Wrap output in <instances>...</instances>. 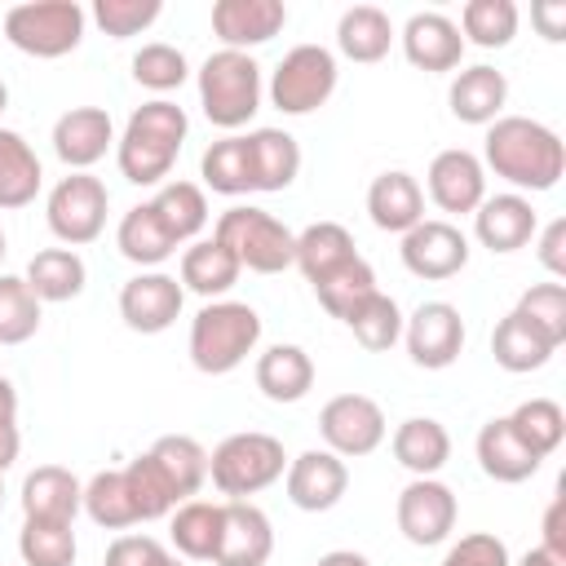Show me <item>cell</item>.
I'll use <instances>...</instances> for the list:
<instances>
[{
  "instance_id": "61",
  "label": "cell",
  "mask_w": 566,
  "mask_h": 566,
  "mask_svg": "<svg viewBox=\"0 0 566 566\" xmlns=\"http://www.w3.org/2000/svg\"><path fill=\"white\" fill-rule=\"evenodd\" d=\"M4 252H9V239H4V230H0V261H4Z\"/></svg>"
},
{
  "instance_id": "56",
  "label": "cell",
  "mask_w": 566,
  "mask_h": 566,
  "mask_svg": "<svg viewBox=\"0 0 566 566\" xmlns=\"http://www.w3.org/2000/svg\"><path fill=\"white\" fill-rule=\"evenodd\" d=\"M18 451H22V433H18V424H0V478H4V469H13Z\"/></svg>"
},
{
  "instance_id": "13",
  "label": "cell",
  "mask_w": 566,
  "mask_h": 566,
  "mask_svg": "<svg viewBox=\"0 0 566 566\" xmlns=\"http://www.w3.org/2000/svg\"><path fill=\"white\" fill-rule=\"evenodd\" d=\"M402 265L416 274V279H429V283H442V279H455L464 265H469V239L455 221L447 217H424L420 226H411L402 234V248H398Z\"/></svg>"
},
{
  "instance_id": "47",
  "label": "cell",
  "mask_w": 566,
  "mask_h": 566,
  "mask_svg": "<svg viewBox=\"0 0 566 566\" xmlns=\"http://www.w3.org/2000/svg\"><path fill=\"white\" fill-rule=\"evenodd\" d=\"M40 332V301L22 274H0V345H22Z\"/></svg>"
},
{
  "instance_id": "43",
  "label": "cell",
  "mask_w": 566,
  "mask_h": 566,
  "mask_svg": "<svg viewBox=\"0 0 566 566\" xmlns=\"http://www.w3.org/2000/svg\"><path fill=\"white\" fill-rule=\"evenodd\" d=\"M84 513L102 526V531H128L137 526V509L124 482V469H102L84 482Z\"/></svg>"
},
{
  "instance_id": "54",
  "label": "cell",
  "mask_w": 566,
  "mask_h": 566,
  "mask_svg": "<svg viewBox=\"0 0 566 566\" xmlns=\"http://www.w3.org/2000/svg\"><path fill=\"white\" fill-rule=\"evenodd\" d=\"M539 548H548L553 557L566 562V495L557 491L544 509V535H539Z\"/></svg>"
},
{
  "instance_id": "42",
  "label": "cell",
  "mask_w": 566,
  "mask_h": 566,
  "mask_svg": "<svg viewBox=\"0 0 566 566\" xmlns=\"http://www.w3.org/2000/svg\"><path fill=\"white\" fill-rule=\"evenodd\" d=\"M504 420H509V429H513L539 460H548V455L562 447V438H566V411H562L553 398H526V402H517Z\"/></svg>"
},
{
  "instance_id": "34",
  "label": "cell",
  "mask_w": 566,
  "mask_h": 566,
  "mask_svg": "<svg viewBox=\"0 0 566 566\" xmlns=\"http://www.w3.org/2000/svg\"><path fill=\"white\" fill-rule=\"evenodd\" d=\"M27 287L35 292V301L44 305H62V301H75L88 283V270H84V256L75 248H44L27 261Z\"/></svg>"
},
{
  "instance_id": "44",
  "label": "cell",
  "mask_w": 566,
  "mask_h": 566,
  "mask_svg": "<svg viewBox=\"0 0 566 566\" xmlns=\"http://www.w3.org/2000/svg\"><path fill=\"white\" fill-rule=\"evenodd\" d=\"M18 553H22V566H75L80 544H75L71 522H27L22 517Z\"/></svg>"
},
{
  "instance_id": "58",
  "label": "cell",
  "mask_w": 566,
  "mask_h": 566,
  "mask_svg": "<svg viewBox=\"0 0 566 566\" xmlns=\"http://www.w3.org/2000/svg\"><path fill=\"white\" fill-rule=\"evenodd\" d=\"M314 566H371L363 553H354V548H332V553H323Z\"/></svg>"
},
{
  "instance_id": "45",
  "label": "cell",
  "mask_w": 566,
  "mask_h": 566,
  "mask_svg": "<svg viewBox=\"0 0 566 566\" xmlns=\"http://www.w3.org/2000/svg\"><path fill=\"white\" fill-rule=\"evenodd\" d=\"M371 292H376V270H371L363 256H349L340 270H332L327 279L314 283L318 305H323L332 318H340V323H345V314H349L363 296H371Z\"/></svg>"
},
{
  "instance_id": "51",
  "label": "cell",
  "mask_w": 566,
  "mask_h": 566,
  "mask_svg": "<svg viewBox=\"0 0 566 566\" xmlns=\"http://www.w3.org/2000/svg\"><path fill=\"white\" fill-rule=\"evenodd\" d=\"M438 566H513L509 557V544L491 531H473V535H460Z\"/></svg>"
},
{
  "instance_id": "15",
  "label": "cell",
  "mask_w": 566,
  "mask_h": 566,
  "mask_svg": "<svg viewBox=\"0 0 566 566\" xmlns=\"http://www.w3.org/2000/svg\"><path fill=\"white\" fill-rule=\"evenodd\" d=\"M283 491L301 513H327L345 500L349 491V469L340 455H332L327 447H310L301 455L287 460L283 469Z\"/></svg>"
},
{
  "instance_id": "40",
  "label": "cell",
  "mask_w": 566,
  "mask_h": 566,
  "mask_svg": "<svg viewBox=\"0 0 566 566\" xmlns=\"http://www.w3.org/2000/svg\"><path fill=\"white\" fill-rule=\"evenodd\" d=\"M199 177H203V186L212 195H226V199L248 195L252 190V172H248V142H243V133H230V137L212 142L203 150V159H199Z\"/></svg>"
},
{
  "instance_id": "48",
  "label": "cell",
  "mask_w": 566,
  "mask_h": 566,
  "mask_svg": "<svg viewBox=\"0 0 566 566\" xmlns=\"http://www.w3.org/2000/svg\"><path fill=\"white\" fill-rule=\"evenodd\" d=\"M133 80L142 88H150V93H172V88H181L190 80V62H186V53L177 44L155 40V44H142L133 53Z\"/></svg>"
},
{
  "instance_id": "7",
  "label": "cell",
  "mask_w": 566,
  "mask_h": 566,
  "mask_svg": "<svg viewBox=\"0 0 566 566\" xmlns=\"http://www.w3.org/2000/svg\"><path fill=\"white\" fill-rule=\"evenodd\" d=\"M84 22L88 13L75 0H27L4 13V40L27 57L53 62L80 49Z\"/></svg>"
},
{
  "instance_id": "19",
  "label": "cell",
  "mask_w": 566,
  "mask_h": 566,
  "mask_svg": "<svg viewBox=\"0 0 566 566\" xmlns=\"http://www.w3.org/2000/svg\"><path fill=\"white\" fill-rule=\"evenodd\" d=\"M287 27L283 0H217L212 4V35L221 49L252 53L256 44H270Z\"/></svg>"
},
{
  "instance_id": "16",
  "label": "cell",
  "mask_w": 566,
  "mask_h": 566,
  "mask_svg": "<svg viewBox=\"0 0 566 566\" xmlns=\"http://www.w3.org/2000/svg\"><path fill=\"white\" fill-rule=\"evenodd\" d=\"M53 155L71 168V172H88L93 164L106 159V150H115V124L102 106H71L53 119Z\"/></svg>"
},
{
  "instance_id": "22",
  "label": "cell",
  "mask_w": 566,
  "mask_h": 566,
  "mask_svg": "<svg viewBox=\"0 0 566 566\" xmlns=\"http://www.w3.org/2000/svg\"><path fill=\"white\" fill-rule=\"evenodd\" d=\"M84 509V482L62 464H35L22 478V517L27 522H75Z\"/></svg>"
},
{
  "instance_id": "50",
  "label": "cell",
  "mask_w": 566,
  "mask_h": 566,
  "mask_svg": "<svg viewBox=\"0 0 566 566\" xmlns=\"http://www.w3.org/2000/svg\"><path fill=\"white\" fill-rule=\"evenodd\" d=\"M164 13L159 0H93V22L111 35V40H133L146 27H155V18Z\"/></svg>"
},
{
  "instance_id": "20",
  "label": "cell",
  "mask_w": 566,
  "mask_h": 566,
  "mask_svg": "<svg viewBox=\"0 0 566 566\" xmlns=\"http://www.w3.org/2000/svg\"><path fill=\"white\" fill-rule=\"evenodd\" d=\"M535 230H539V217H535V208H531L526 195L504 190V195H486L473 208V234H478V243L486 252L509 256V252L526 248L535 239Z\"/></svg>"
},
{
  "instance_id": "57",
  "label": "cell",
  "mask_w": 566,
  "mask_h": 566,
  "mask_svg": "<svg viewBox=\"0 0 566 566\" xmlns=\"http://www.w3.org/2000/svg\"><path fill=\"white\" fill-rule=\"evenodd\" d=\"M0 424H18V389L9 376H0Z\"/></svg>"
},
{
  "instance_id": "59",
  "label": "cell",
  "mask_w": 566,
  "mask_h": 566,
  "mask_svg": "<svg viewBox=\"0 0 566 566\" xmlns=\"http://www.w3.org/2000/svg\"><path fill=\"white\" fill-rule=\"evenodd\" d=\"M517 566H566V562H562V557H553L548 548H539V544H535V548H526V553H522V562H517Z\"/></svg>"
},
{
  "instance_id": "49",
  "label": "cell",
  "mask_w": 566,
  "mask_h": 566,
  "mask_svg": "<svg viewBox=\"0 0 566 566\" xmlns=\"http://www.w3.org/2000/svg\"><path fill=\"white\" fill-rule=\"evenodd\" d=\"M124 482H128V495H133V509H137V522H155V517H168L177 509L172 491L164 486V478L155 473V464L146 460V451L137 460L124 464Z\"/></svg>"
},
{
  "instance_id": "36",
  "label": "cell",
  "mask_w": 566,
  "mask_h": 566,
  "mask_svg": "<svg viewBox=\"0 0 566 566\" xmlns=\"http://www.w3.org/2000/svg\"><path fill=\"white\" fill-rule=\"evenodd\" d=\"M168 539L186 562H212L221 544V504L186 500L168 513Z\"/></svg>"
},
{
  "instance_id": "6",
  "label": "cell",
  "mask_w": 566,
  "mask_h": 566,
  "mask_svg": "<svg viewBox=\"0 0 566 566\" xmlns=\"http://www.w3.org/2000/svg\"><path fill=\"white\" fill-rule=\"evenodd\" d=\"M212 239L226 243L239 270H252V274H283L292 270V256H296V234L274 212L252 208V203L226 208L212 226Z\"/></svg>"
},
{
  "instance_id": "9",
  "label": "cell",
  "mask_w": 566,
  "mask_h": 566,
  "mask_svg": "<svg viewBox=\"0 0 566 566\" xmlns=\"http://www.w3.org/2000/svg\"><path fill=\"white\" fill-rule=\"evenodd\" d=\"M106 208H111V195H106V181L93 177V172H66L49 199H44V221L53 230V239L62 248H84L93 239H102L106 230Z\"/></svg>"
},
{
  "instance_id": "2",
  "label": "cell",
  "mask_w": 566,
  "mask_h": 566,
  "mask_svg": "<svg viewBox=\"0 0 566 566\" xmlns=\"http://www.w3.org/2000/svg\"><path fill=\"white\" fill-rule=\"evenodd\" d=\"M190 133V119L177 102L168 97H155V102H142L124 133L115 137V164L124 172V181L133 186H164V177L172 172L177 155H181V142Z\"/></svg>"
},
{
  "instance_id": "8",
  "label": "cell",
  "mask_w": 566,
  "mask_h": 566,
  "mask_svg": "<svg viewBox=\"0 0 566 566\" xmlns=\"http://www.w3.org/2000/svg\"><path fill=\"white\" fill-rule=\"evenodd\" d=\"M340 66L336 53L323 44H296L279 57L274 75H270V102L283 115H310L318 106H327V97L336 93Z\"/></svg>"
},
{
  "instance_id": "23",
  "label": "cell",
  "mask_w": 566,
  "mask_h": 566,
  "mask_svg": "<svg viewBox=\"0 0 566 566\" xmlns=\"http://www.w3.org/2000/svg\"><path fill=\"white\" fill-rule=\"evenodd\" d=\"M504 102H509V80H504V71H495L486 62L460 66L455 80H451V88H447L451 115L460 124H478V128L495 124L504 115Z\"/></svg>"
},
{
  "instance_id": "1",
  "label": "cell",
  "mask_w": 566,
  "mask_h": 566,
  "mask_svg": "<svg viewBox=\"0 0 566 566\" xmlns=\"http://www.w3.org/2000/svg\"><path fill=\"white\" fill-rule=\"evenodd\" d=\"M482 168L513 186V195H544L566 172L562 137L531 115H500L482 137Z\"/></svg>"
},
{
  "instance_id": "17",
  "label": "cell",
  "mask_w": 566,
  "mask_h": 566,
  "mask_svg": "<svg viewBox=\"0 0 566 566\" xmlns=\"http://www.w3.org/2000/svg\"><path fill=\"white\" fill-rule=\"evenodd\" d=\"M424 186H429V199L451 212V217H464L473 212L482 199H486V168L473 150L464 146H451V150H438L429 159V172H424Z\"/></svg>"
},
{
  "instance_id": "10",
  "label": "cell",
  "mask_w": 566,
  "mask_h": 566,
  "mask_svg": "<svg viewBox=\"0 0 566 566\" xmlns=\"http://www.w3.org/2000/svg\"><path fill=\"white\" fill-rule=\"evenodd\" d=\"M318 433H323V447L332 455L358 460V455H371L389 438V424H385V411H380L376 398H367V394H336L318 411Z\"/></svg>"
},
{
  "instance_id": "53",
  "label": "cell",
  "mask_w": 566,
  "mask_h": 566,
  "mask_svg": "<svg viewBox=\"0 0 566 566\" xmlns=\"http://www.w3.org/2000/svg\"><path fill=\"white\" fill-rule=\"evenodd\" d=\"M535 256L553 279H566V217H553L544 230H535Z\"/></svg>"
},
{
  "instance_id": "35",
  "label": "cell",
  "mask_w": 566,
  "mask_h": 566,
  "mask_svg": "<svg viewBox=\"0 0 566 566\" xmlns=\"http://www.w3.org/2000/svg\"><path fill=\"white\" fill-rule=\"evenodd\" d=\"M349 256H358V248H354V234L340 226V221H314V226H305L301 234H296V256H292V265L310 279V287L318 283V279H327L332 270H340Z\"/></svg>"
},
{
  "instance_id": "52",
  "label": "cell",
  "mask_w": 566,
  "mask_h": 566,
  "mask_svg": "<svg viewBox=\"0 0 566 566\" xmlns=\"http://www.w3.org/2000/svg\"><path fill=\"white\" fill-rule=\"evenodd\" d=\"M172 553L155 535H119L106 548V566H164Z\"/></svg>"
},
{
  "instance_id": "28",
  "label": "cell",
  "mask_w": 566,
  "mask_h": 566,
  "mask_svg": "<svg viewBox=\"0 0 566 566\" xmlns=\"http://www.w3.org/2000/svg\"><path fill=\"white\" fill-rule=\"evenodd\" d=\"M115 248H119L124 261H133V265H142V270H159L181 243L168 234L164 217H159L155 203L146 199V203H133V208L119 217V226H115Z\"/></svg>"
},
{
  "instance_id": "14",
  "label": "cell",
  "mask_w": 566,
  "mask_h": 566,
  "mask_svg": "<svg viewBox=\"0 0 566 566\" xmlns=\"http://www.w3.org/2000/svg\"><path fill=\"white\" fill-rule=\"evenodd\" d=\"M181 305H186V287L164 270H142L119 287V318L128 332L142 336L168 332L181 318Z\"/></svg>"
},
{
  "instance_id": "18",
  "label": "cell",
  "mask_w": 566,
  "mask_h": 566,
  "mask_svg": "<svg viewBox=\"0 0 566 566\" xmlns=\"http://www.w3.org/2000/svg\"><path fill=\"white\" fill-rule=\"evenodd\" d=\"M274 553V526L252 500H221V544L212 566H265Z\"/></svg>"
},
{
  "instance_id": "32",
  "label": "cell",
  "mask_w": 566,
  "mask_h": 566,
  "mask_svg": "<svg viewBox=\"0 0 566 566\" xmlns=\"http://www.w3.org/2000/svg\"><path fill=\"white\" fill-rule=\"evenodd\" d=\"M40 186H44V168L31 142L18 128H0V212H18L35 203Z\"/></svg>"
},
{
  "instance_id": "60",
  "label": "cell",
  "mask_w": 566,
  "mask_h": 566,
  "mask_svg": "<svg viewBox=\"0 0 566 566\" xmlns=\"http://www.w3.org/2000/svg\"><path fill=\"white\" fill-rule=\"evenodd\" d=\"M4 106H9V84L0 80V115H4Z\"/></svg>"
},
{
  "instance_id": "4",
  "label": "cell",
  "mask_w": 566,
  "mask_h": 566,
  "mask_svg": "<svg viewBox=\"0 0 566 566\" xmlns=\"http://www.w3.org/2000/svg\"><path fill=\"white\" fill-rule=\"evenodd\" d=\"M195 84H199V106H203L208 124H217L226 133L243 128L261 111V66L252 53H234V49L208 53Z\"/></svg>"
},
{
  "instance_id": "31",
  "label": "cell",
  "mask_w": 566,
  "mask_h": 566,
  "mask_svg": "<svg viewBox=\"0 0 566 566\" xmlns=\"http://www.w3.org/2000/svg\"><path fill=\"white\" fill-rule=\"evenodd\" d=\"M252 376L270 402H301L314 389V358L301 345H270L265 354H256Z\"/></svg>"
},
{
  "instance_id": "62",
  "label": "cell",
  "mask_w": 566,
  "mask_h": 566,
  "mask_svg": "<svg viewBox=\"0 0 566 566\" xmlns=\"http://www.w3.org/2000/svg\"><path fill=\"white\" fill-rule=\"evenodd\" d=\"M164 566H186V562H181V557H177V553H172V557H168V562H164Z\"/></svg>"
},
{
  "instance_id": "38",
  "label": "cell",
  "mask_w": 566,
  "mask_h": 566,
  "mask_svg": "<svg viewBox=\"0 0 566 566\" xmlns=\"http://www.w3.org/2000/svg\"><path fill=\"white\" fill-rule=\"evenodd\" d=\"M345 327L354 332V340L367 349V354H385V349H394L398 340H402V310H398V301L389 296V292H371V296H363L349 314H345Z\"/></svg>"
},
{
  "instance_id": "27",
  "label": "cell",
  "mask_w": 566,
  "mask_h": 566,
  "mask_svg": "<svg viewBox=\"0 0 566 566\" xmlns=\"http://www.w3.org/2000/svg\"><path fill=\"white\" fill-rule=\"evenodd\" d=\"M146 460L155 464V473L164 478V486L172 491L177 504L195 500L199 486L208 482V451L190 433H164V438H155L150 451H146Z\"/></svg>"
},
{
  "instance_id": "55",
  "label": "cell",
  "mask_w": 566,
  "mask_h": 566,
  "mask_svg": "<svg viewBox=\"0 0 566 566\" xmlns=\"http://www.w3.org/2000/svg\"><path fill=\"white\" fill-rule=\"evenodd\" d=\"M531 22L539 27V35L548 44H562L566 40V0H535L531 4Z\"/></svg>"
},
{
  "instance_id": "26",
  "label": "cell",
  "mask_w": 566,
  "mask_h": 566,
  "mask_svg": "<svg viewBox=\"0 0 566 566\" xmlns=\"http://www.w3.org/2000/svg\"><path fill=\"white\" fill-rule=\"evenodd\" d=\"M473 451H478V464H482V473L491 478V482H504V486H517V482H526V478H535L539 473V455L509 429V420L504 416H495V420H486L482 429H478V442H473Z\"/></svg>"
},
{
  "instance_id": "30",
  "label": "cell",
  "mask_w": 566,
  "mask_h": 566,
  "mask_svg": "<svg viewBox=\"0 0 566 566\" xmlns=\"http://www.w3.org/2000/svg\"><path fill=\"white\" fill-rule=\"evenodd\" d=\"M239 261H234V252L226 248V243H217V239H195V243H186V252H181V274H177V283L186 287V292H195V296H203V301H221L234 283H239Z\"/></svg>"
},
{
  "instance_id": "3",
  "label": "cell",
  "mask_w": 566,
  "mask_h": 566,
  "mask_svg": "<svg viewBox=\"0 0 566 566\" xmlns=\"http://www.w3.org/2000/svg\"><path fill=\"white\" fill-rule=\"evenodd\" d=\"M261 345V314L248 301H203V310L190 318V363L203 376H230L248 363V354Z\"/></svg>"
},
{
  "instance_id": "29",
  "label": "cell",
  "mask_w": 566,
  "mask_h": 566,
  "mask_svg": "<svg viewBox=\"0 0 566 566\" xmlns=\"http://www.w3.org/2000/svg\"><path fill=\"white\" fill-rule=\"evenodd\" d=\"M389 451H394V460H398L411 478H438L442 464L451 460V433H447V424L433 420V416H411V420H402V424L394 429Z\"/></svg>"
},
{
  "instance_id": "11",
  "label": "cell",
  "mask_w": 566,
  "mask_h": 566,
  "mask_svg": "<svg viewBox=\"0 0 566 566\" xmlns=\"http://www.w3.org/2000/svg\"><path fill=\"white\" fill-rule=\"evenodd\" d=\"M394 517H398V531H402L407 544L433 548V544H442L455 531L460 504H455V491L447 482H438V478H411L398 491Z\"/></svg>"
},
{
  "instance_id": "46",
  "label": "cell",
  "mask_w": 566,
  "mask_h": 566,
  "mask_svg": "<svg viewBox=\"0 0 566 566\" xmlns=\"http://www.w3.org/2000/svg\"><path fill=\"white\" fill-rule=\"evenodd\" d=\"M513 314H522L553 349H562V340H566V287H562L557 279L526 287V292L517 296Z\"/></svg>"
},
{
  "instance_id": "25",
  "label": "cell",
  "mask_w": 566,
  "mask_h": 566,
  "mask_svg": "<svg viewBox=\"0 0 566 566\" xmlns=\"http://www.w3.org/2000/svg\"><path fill=\"white\" fill-rule=\"evenodd\" d=\"M248 142V172H252V190L261 195H279L296 181L301 172V146L287 128H252L243 133Z\"/></svg>"
},
{
  "instance_id": "63",
  "label": "cell",
  "mask_w": 566,
  "mask_h": 566,
  "mask_svg": "<svg viewBox=\"0 0 566 566\" xmlns=\"http://www.w3.org/2000/svg\"><path fill=\"white\" fill-rule=\"evenodd\" d=\"M0 500H4V478H0Z\"/></svg>"
},
{
  "instance_id": "41",
  "label": "cell",
  "mask_w": 566,
  "mask_h": 566,
  "mask_svg": "<svg viewBox=\"0 0 566 566\" xmlns=\"http://www.w3.org/2000/svg\"><path fill=\"white\" fill-rule=\"evenodd\" d=\"M517 22H522V13H517L513 0H469V4L460 9V22H455V27H460L464 44L504 49V44H513Z\"/></svg>"
},
{
  "instance_id": "5",
  "label": "cell",
  "mask_w": 566,
  "mask_h": 566,
  "mask_svg": "<svg viewBox=\"0 0 566 566\" xmlns=\"http://www.w3.org/2000/svg\"><path fill=\"white\" fill-rule=\"evenodd\" d=\"M283 469H287V451L265 429L230 433L208 451V478L226 500H248V495L274 486L283 478Z\"/></svg>"
},
{
  "instance_id": "12",
  "label": "cell",
  "mask_w": 566,
  "mask_h": 566,
  "mask_svg": "<svg viewBox=\"0 0 566 566\" xmlns=\"http://www.w3.org/2000/svg\"><path fill=\"white\" fill-rule=\"evenodd\" d=\"M402 345L416 367L442 371L464 349V318L451 301H420L411 318H402Z\"/></svg>"
},
{
  "instance_id": "24",
  "label": "cell",
  "mask_w": 566,
  "mask_h": 566,
  "mask_svg": "<svg viewBox=\"0 0 566 566\" xmlns=\"http://www.w3.org/2000/svg\"><path fill=\"white\" fill-rule=\"evenodd\" d=\"M367 217L385 234H407L411 226L424 221V186L402 168L380 172L367 186Z\"/></svg>"
},
{
  "instance_id": "33",
  "label": "cell",
  "mask_w": 566,
  "mask_h": 566,
  "mask_svg": "<svg viewBox=\"0 0 566 566\" xmlns=\"http://www.w3.org/2000/svg\"><path fill=\"white\" fill-rule=\"evenodd\" d=\"M394 40H398V31H394L389 13L376 9V4H354V9H345L340 22H336V49H340L349 62H363V66L389 57Z\"/></svg>"
},
{
  "instance_id": "21",
  "label": "cell",
  "mask_w": 566,
  "mask_h": 566,
  "mask_svg": "<svg viewBox=\"0 0 566 566\" xmlns=\"http://www.w3.org/2000/svg\"><path fill=\"white\" fill-rule=\"evenodd\" d=\"M398 40H402V53H407V62H411L416 71L442 75V71H455L460 57H464V35H460V27H455L447 13H438V9L411 13Z\"/></svg>"
},
{
  "instance_id": "37",
  "label": "cell",
  "mask_w": 566,
  "mask_h": 566,
  "mask_svg": "<svg viewBox=\"0 0 566 566\" xmlns=\"http://www.w3.org/2000/svg\"><path fill=\"white\" fill-rule=\"evenodd\" d=\"M491 354H495V363H500L504 371L526 376V371H539L557 349H553L522 314L509 310V314L495 323V332H491Z\"/></svg>"
},
{
  "instance_id": "39",
  "label": "cell",
  "mask_w": 566,
  "mask_h": 566,
  "mask_svg": "<svg viewBox=\"0 0 566 566\" xmlns=\"http://www.w3.org/2000/svg\"><path fill=\"white\" fill-rule=\"evenodd\" d=\"M150 203H155V212L164 217V226L177 243H195L199 230L208 226V195L195 181H164Z\"/></svg>"
}]
</instances>
